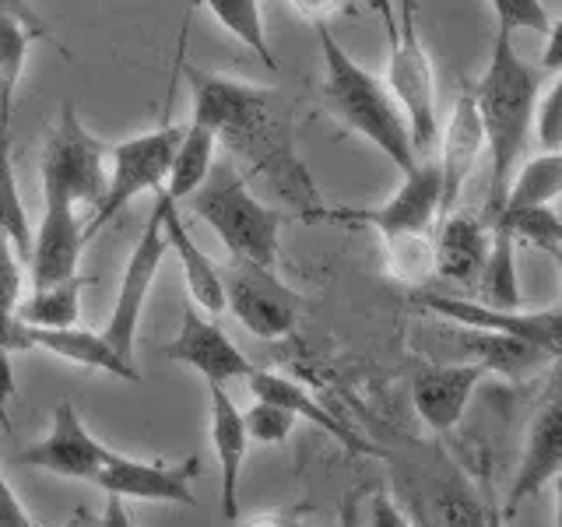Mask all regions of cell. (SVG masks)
Wrapping results in <instances>:
<instances>
[{
	"instance_id": "cell-1",
	"label": "cell",
	"mask_w": 562,
	"mask_h": 527,
	"mask_svg": "<svg viewBox=\"0 0 562 527\" xmlns=\"http://www.w3.org/2000/svg\"><path fill=\"white\" fill-rule=\"evenodd\" d=\"M193 81V113L190 123H201L218 137V145L233 152V158L250 162L257 176H263L289 201L313 208L321 204L310 169L299 162L292 148V120L278 110V96L271 88L246 85L225 75L187 67Z\"/></svg>"
},
{
	"instance_id": "cell-2",
	"label": "cell",
	"mask_w": 562,
	"mask_h": 527,
	"mask_svg": "<svg viewBox=\"0 0 562 527\" xmlns=\"http://www.w3.org/2000/svg\"><path fill=\"white\" fill-rule=\"evenodd\" d=\"M544 70L527 64L509 32H496L492 57L482 70L479 85H471L474 110H479L485 152H488V198H485V222L496 215L503 193L514 169L527 152L535 127V105L544 88Z\"/></svg>"
},
{
	"instance_id": "cell-3",
	"label": "cell",
	"mask_w": 562,
	"mask_h": 527,
	"mask_svg": "<svg viewBox=\"0 0 562 527\" xmlns=\"http://www.w3.org/2000/svg\"><path fill=\"white\" fill-rule=\"evenodd\" d=\"M316 35H321V49H324V96L334 116H341L351 131L362 134L373 148H380L401 172H408L418 158L412 152V137L408 127H404V116L394 96L386 92V85L373 70H366L334 40L330 25H321Z\"/></svg>"
},
{
	"instance_id": "cell-4",
	"label": "cell",
	"mask_w": 562,
	"mask_h": 527,
	"mask_svg": "<svg viewBox=\"0 0 562 527\" xmlns=\"http://www.w3.org/2000/svg\"><path fill=\"white\" fill-rule=\"evenodd\" d=\"M187 201L193 215L207 222L211 233L225 243L228 257L254 260L260 268H274L278 264L285 215L254 198V190L246 187L233 158H222V162L211 166L204 183Z\"/></svg>"
},
{
	"instance_id": "cell-5",
	"label": "cell",
	"mask_w": 562,
	"mask_h": 527,
	"mask_svg": "<svg viewBox=\"0 0 562 527\" xmlns=\"http://www.w3.org/2000/svg\"><path fill=\"white\" fill-rule=\"evenodd\" d=\"M299 222L310 225H345V228H376L383 243L397 236H432L439 222V166L436 158H422L404 172L394 198L376 208H351V204H313L299 211Z\"/></svg>"
},
{
	"instance_id": "cell-6",
	"label": "cell",
	"mask_w": 562,
	"mask_h": 527,
	"mask_svg": "<svg viewBox=\"0 0 562 527\" xmlns=\"http://www.w3.org/2000/svg\"><path fill=\"white\" fill-rule=\"evenodd\" d=\"M386 43H391V60H386L383 85L397 102L404 127H408L412 137V152L422 162V158H432L436 152L439 113H436V70L426 46L418 40L415 0H401L397 32Z\"/></svg>"
},
{
	"instance_id": "cell-7",
	"label": "cell",
	"mask_w": 562,
	"mask_h": 527,
	"mask_svg": "<svg viewBox=\"0 0 562 527\" xmlns=\"http://www.w3.org/2000/svg\"><path fill=\"white\" fill-rule=\"evenodd\" d=\"M180 137H183L180 123H162V127H155L148 134L110 145V152H105V193L92 208V215H88L85 239H92L102 225H110L140 193H158L166 187L172 152L180 145Z\"/></svg>"
},
{
	"instance_id": "cell-8",
	"label": "cell",
	"mask_w": 562,
	"mask_h": 527,
	"mask_svg": "<svg viewBox=\"0 0 562 527\" xmlns=\"http://www.w3.org/2000/svg\"><path fill=\"white\" fill-rule=\"evenodd\" d=\"M225 306L236 313V321L263 341H281L295 330L303 316L306 299L274 274V268H260L254 260L228 257L222 271Z\"/></svg>"
},
{
	"instance_id": "cell-9",
	"label": "cell",
	"mask_w": 562,
	"mask_h": 527,
	"mask_svg": "<svg viewBox=\"0 0 562 527\" xmlns=\"http://www.w3.org/2000/svg\"><path fill=\"white\" fill-rule=\"evenodd\" d=\"M105 152L110 145L85 131L75 102H64L43 152V193H60L78 208H95L105 193Z\"/></svg>"
},
{
	"instance_id": "cell-10",
	"label": "cell",
	"mask_w": 562,
	"mask_h": 527,
	"mask_svg": "<svg viewBox=\"0 0 562 527\" xmlns=\"http://www.w3.org/2000/svg\"><path fill=\"white\" fill-rule=\"evenodd\" d=\"M169 254V243L162 233V218H158V208H151V218L145 225V233L134 243V250L127 257V268H123V281H120V295L116 306L110 313V324H105L102 338L113 345L116 356H123L127 362H134V345H137V327H140V313H145L151 281L162 268V260Z\"/></svg>"
},
{
	"instance_id": "cell-11",
	"label": "cell",
	"mask_w": 562,
	"mask_h": 527,
	"mask_svg": "<svg viewBox=\"0 0 562 527\" xmlns=\"http://www.w3.org/2000/svg\"><path fill=\"white\" fill-rule=\"evenodd\" d=\"M201 474V457H183L176 464L162 461H134V457L110 453V461L95 474V485L105 496L120 500H145L169 506H198L193 479Z\"/></svg>"
},
{
	"instance_id": "cell-12",
	"label": "cell",
	"mask_w": 562,
	"mask_h": 527,
	"mask_svg": "<svg viewBox=\"0 0 562 527\" xmlns=\"http://www.w3.org/2000/svg\"><path fill=\"white\" fill-rule=\"evenodd\" d=\"M110 453H113L110 447L99 444V439L88 433V426L75 408V401L64 397L57 408H53L49 433L35 447L18 453V464L49 471V474H57V479L92 482L102 471V464L110 461Z\"/></svg>"
},
{
	"instance_id": "cell-13",
	"label": "cell",
	"mask_w": 562,
	"mask_h": 527,
	"mask_svg": "<svg viewBox=\"0 0 562 527\" xmlns=\"http://www.w3.org/2000/svg\"><path fill=\"white\" fill-rule=\"evenodd\" d=\"M422 310L443 316L447 324H461L488 334H506V338H520L527 345L544 348L549 356L559 359L562 341H559V310H499L488 303H474V299H457V295H422Z\"/></svg>"
},
{
	"instance_id": "cell-14",
	"label": "cell",
	"mask_w": 562,
	"mask_h": 527,
	"mask_svg": "<svg viewBox=\"0 0 562 527\" xmlns=\"http://www.w3.org/2000/svg\"><path fill=\"white\" fill-rule=\"evenodd\" d=\"M450 348L457 356L450 362H471L482 366L485 373H503V377H527L535 369L555 362V356H549L544 348L527 345L520 338H506V334H488L461 324H439L426 330V351L432 359H439Z\"/></svg>"
},
{
	"instance_id": "cell-15",
	"label": "cell",
	"mask_w": 562,
	"mask_h": 527,
	"mask_svg": "<svg viewBox=\"0 0 562 527\" xmlns=\"http://www.w3.org/2000/svg\"><path fill=\"white\" fill-rule=\"evenodd\" d=\"M158 356L198 369L204 380H215V383L246 380L254 373V362L246 359L233 345V338L193 303L183 306L180 330H176V338L158 351Z\"/></svg>"
},
{
	"instance_id": "cell-16",
	"label": "cell",
	"mask_w": 562,
	"mask_h": 527,
	"mask_svg": "<svg viewBox=\"0 0 562 527\" xmlns=\"http://www.w3.org/2000/svg\"><path fill=\"white\" fill-rule=\"evenodd\" d=\"M85 243L88 239L78 218V204L70 198H60V193H43V222L32 236V250L25 264L32 274V289L78 274Z\"/></svg>"
},
{
	"instance_id": "cell-17",
	"label": "cell",
	"mask_w": 562,
	"mask_h": 527,
	"mask_svg": "<svg viewBox=\"0 0 562 527\" xmlns=\"http://www.w3.org/2000/svg\"><path fill=\"white\" fill-rule=\"evenodd\" d=\"M559 471H562V408H559V394L552 386L544 404L535 412L531 433H527V444L520 453L514 485H509L506 506H499L503 520H514L524 503L538 500L544 485H552L559 479Z\"/></svg>"
},
{
	"instance_id": "cell-18",
	"label": "cell",
	"mask_w": 562,
	"mask_h": 527,
	"mask_svg": "<svg viewBox=\"0 0 562 527\" xmlns=\"http://www.w3.org/2000/svg\"><path fill=\"white\" fill-rule=\"evenodd\" d=\"M439 148V218H447L461 201V193L471 180V172L479 169V158L485 152L479 110H474L471 85L453 102V113L447 120V131L436 141Z\"/></svg>"
},
{
	"instance_id": "cell-19",
	"label": "cell",
	"mask_w": 562,
	"mask_h": 527,
	"mask_svg": "<svg viewBox=\"0 0 562 527\" xmlns=\"http://www.w3.org/2000/svg\"><path fill=\"white\" fill-rule=\"evenodd\" d=\"M485 380L482 366L471 362H429L412 380V404L432 433H450L464 418L474 386Z\"/></svg>"
},
{
	"instance_id": "cell-20",
	"label": "cell",
	"mask_w": 562,
	"mask_h": 527,
	"mask_svg": "<svg viewBox=\"0 0 562 527\" xmlns=\"http://www.w3.org/2000/svg\"><path fill=\"white\" fill-rule=\"evenodd\" d=\"M432 233V274L457 281V285H474L488 257L492 225L468 211H450L436 222Z\"/></svg>"
},
{
	"instance_id": "cell-21",
	"label": "cell",
	"mask_w": 562,
	"mask_h": 527,
	"mask_svg": "<svg viewBox=\"0 0 562 527\" xmlns=\"http://www.w3.org/2000/svg\"><path fill=\"white\" fill-rule=\"evenodd\" d=\"M35 40H49L29 0H0V141H8L11 110Z\"/></svg>"
},
{
	"instance_id": "cell-22",
	"label": "cell",
	"mask_w": 562,
	"mask_h": 527,
	"mask_svg": "<svg viewBox=\"0 0 562 527\" xmlns=\"http://www.w3.org/2000/svg\"><path fill=\"white\" fill-rule=\"evenodd\" d=\"M155 208H158V218H162V233H166V243H169V254H176V260H180V268H183V281H187L190 299L204 313L218 316L225 310L222 271L215 268V260L201 250L198 239L187 233V225L180 218V204H176L172 198H166V190L155 193Z\"/></svg>"
},
{
	"instance_id": "cell-23",
	"label": "cell",
	"mask_w": 562,
	"mask_h": 527,
	"mask_svg": "<svg viewBox=\"0 0 562 527\" xmlns=\"http://www.w3.org/2000/svg\"><path fill=\"white\" fill-rule=\"evenodd\" d=\"M211 397V447H215L218 468H222V517L228 524L239 520V474L246 450H250V436L243 426V412L236 401L225 394V383L207 380Z\"/></svg>"
},
{
	"instance_id": "cell-24",
	"label": "cell",
	"mask_w": 562,
	"mask_h": 527,
	"mask_svg": "<svg viewBox=\"0 0 562 527\" xmlns=\"http://www.w3.org/2000/svg\"><path fill=\"white\" fill-rule=\"evenodd\" d=\"M246 383H250V394H254V397H263V401L281 404V408L295 415V422H299V418L313 422L316 429H324L327 436L338 439V444H341L345 450H351V453H376L373 447L366 444L362 436H356V429H348L345 422H338V418H334V415L324 408V404H316V397L306 391L303 383H295V380L281 377V373H271V369H254V373L246 377Z\"/></svg>"
},
{
	"instance_id": "cell-25",
	"label": "cell",
	"mask_w": 562,
	"mask_h": 527,
	"mask_svg": "<svg viewBox=\"0 0 562 527\" xmlns=\"http://www.w3.org/2000/svg\"><path fill=\"white\" fill-rule=\"evenodd\" d=\"M29 338H32V348H43L49 356L57 359H67L75 366H85V369H99V373H113L127 383H137L140 373L137 366L127 362L123 356H116L113 345L102 338V334L88 330V327H53V330H43V327H29Z\"/></svg>"
},
{
	"instance_id": "cell-26",
	"label": "cell",
	"mask_w": 562,
	"mask_h": 527,
	"mask_svg": "<svg viewBox=\"0 0 562 527\" xmlns=\"http://www.w3.org/2000/svg\"><path fill=\"white\" fill-rule=\"evenodd\" d=\"M92 285V278L70 274L64 281H53V285H40L32 289V295H22L18 303V321L29 327H75L81 316V292Z\"/></svg>"
},
{
	"instance_id": "cell-27",
	"label": "cell",
	"mask_w": 562,
	"mask_h": 527,
	"mask_svg": "<svg viewBox=\"0 0 562 527\" xmlns=\"http://www.w3.org/2000/svg\"><path fill=\"white\" fill-rule=\"evenodd\" d=\"M215 152H218V137L211 134L201 123H187L180 145L172 152V166L166 176V198H172L176 204L187 201L193 190L204 183V176L215 166Z\"/></svg>"
},
{
	"instance_id": "cell-28",
	"label": "cell",
	"mask_w": 562,
	"mask_h": 527,
	"mask_svg": "<svg viewBox=\"0 0 562 527\" xmlns=\"http://www.w3.org/2000/svg\"><path fill=\"white\" fill-rule=\"evenodd\" d=\"M562 190V152H541L527 158L524 166L514 169L503 193L499 211H517V208H538L552 204ZM496 211V215H499Z\"/></svg>"
},
{
	"instance_id": "cell-29",
	"label": "cell",
	"mask_w": 562,
	"mask_h": 527,
	"mask_svg": "<svg viewBox=\"0 0 562 527\" xmlns=\"http://www.w3.org/2000/svg\"><path fill=\"white\" fill-rule=\"evenodd\" d=\"M492 225V222H488ZM474 285L482 289L479 303L499 306V310H517L520 306V281H517V243L509 239L503 225H492V243L488 257L482 264V274Z\"/></svg>"
},
{
	"instance_id": "cell-30",
	"label": "cell",
	"mask_w": 562,
	"mask_h": 527,
	"mask_svg": "<svg viewBox=\"0 0 562 527\" xmlns=\"http://www.w3.org/2000/svg\"><path fill=\"white\" fill-rule=\"evenodd\" d=\"M201 4L215 14V22L233 32L236 40L254 49V57L268 67V70H278V60L271 53V43H268V32H263V14H260V0H201Z\"/></svg>"
},
{
	"instance_id": "cell-31",
	"label": "cell",
	"mask_w": 562,
	"mask_h": 527,
	"mask_svg": "<svg viewBox=\"0 0 562 527\" xmlns=\"http://www.w3.org/2000/svg\"><path fill=\"white\" fill-rule=\"evenodd\" d=\"M488 222L503 225L517 246H538V250H544L552 260H562V225L552 204L499 211V215H492Z\"/></svg>"
},
{
	"instance_id": "cell-32",
	"label": "cell",
	"mask_w": 562,
	"mask_h": 527,
	"mask_svg": "<svg viewBox=\"0 0 562 527\" xmlns=\"http://www.w3.org/2000/svg\"><path fill=\"white\" fill-rule=\"evenodd\" d=\"M0 233H4V239L11 243L18 260L29 264V250H32L29 208L22 201V190H18V176L11 166L8 141H0Z\"/></svg>"
},
{
	"instance_id": "cell-33",
	"label": "cell",
	"mask_w": 562,
	"mask_h": 527,
	"mask_svg": "<svg viewBox=\"0 0 562 527\" xmlns=\"http://www.w3.org/2000/svg\"><path fill=\"white\" fill-rule=\"evenodd\" d=\"M429 527H485V506L474 500L464 482H447L432 496Z\"/></svg>"
},
{
	"instance_id": "cell-34",
	"label": "cell",
	"mask_w": 562,
	"mask_h": 527,
	"mask_svg": "<svg viewBox=\"0 0 562 527\" xmlns=\"http://www.w3.org/2000/svg\"><path fill=\"white\" fill-rule=\"evenodd\" d=\"M243 426H246V436L254 439V444H263V447H274V444H285L295 429V415L285 412L281 404L274 401H263V397H254V408L243 412Z\"/></svg>"
},
{
	"instance_id": "cell-35",
	"label": "cell",
	"mask_w": 562,
	"mask_h": 527,
	"mask_svg": "<svg viewBox=\"0 0 562 527\" xmlns=\"http://www.w3.org/2000/svg\"><path fill=\"white\" fill-rule=\"evenodd\" d=\"M492 14H496L499 22V32H535V35H544L555 18L549 14V8L541 4V0H488Z\"/></svg>"
},
{
	"instance_id": "cell-36",
	"label": "cell",
	"mask_w": 562,
	"mask_h": 527,
	"mask_svg": "<svg viewBox=\"0 0 562 527\" xmlns=\"http://www.w3.org/2000/svg\"><path fill=\"white\" fill-rule=\"evenodd\" d=\"M531 134H538V145L544 152L562 148V81H559V75H552L549 88L538 96Z\"/></svg>"
},
{
	"instance_id": "cell-37",
	"label": "cell",
	"mask_w": 562,
	"mask_h": 527,
	"mask_svg": "<svg viewBox=\"0 0 562 527\" xmlns=\"http://www.w3.org/2000/svg\"><path fill=\"white\" fill-rule=\"evenodd\" d=\"M0 527H35L29 509L22 506V500H18V492L4 479V471H0Z\"/></svg>"
},
{
	"instance_id": "cell-38",
	"label": "cell",
	"mask_w": 562,
	"mask_h": 527,
	"mask_svg": "<svg viewBox=\"0 0 562 527\" xmlns=\"http://www.w3.org/2000/svg\"><path fill=\"white\" fill-rule=\"evenodd\" d=\"M289 4L295 8L299 18H306V22L321 29V25H330L334 14H341L348 8V0H289Z\"/></svg>"
},
{
	"instance_id": "cell-39",
	"label": "cell",
	"mask_w": 562,
	"mask_h": 527,
	"mask_svg": "<svg viewBox=\"0 0 562 527\" xmlns=\"http://www.w3.org/2000/svg\"><path fill=\"white\" fill-rule=\"evenodd\" d=\"M369 527H412V520L404 517V509L394 500L376 496L369 506Z\"/></svg>"
},
{
	"instance_id": "cell-40",
	"label": "cell",
	"mask_w": 562,
	"mask_h": 527,
	"mask_svg": "<svg viewBox=\"0 0 562 527\" xmlns=\"http://www.w3.org/2000/svg\"><path fill=\"white\" fill-rule=\"evenodd\" d=\"M239 527H310L303 520V509H278V514H257L243 520Z\"/></svg>"
},
{
	"instance_id": "cell-41",
	"label": "cell",
	"mask_w": 562,
	"mask_h": 527,
	"mask_svg": "<svg viewBox=\"0 0 562 527\" xmlns=\"http://www.w3.org/2000/svg\"><path fill=\"white\" fill-rule=\"evenodd\" d=\"M99 527H137V524H134V517L127 514V506H123L120 496H105V509H102Z\"/></svg>"
},
{
	"instance_id": "cell-42",
	"label": "cell",
	"mask_w": 562,
	"mask_h": 527,
	"mask_svg": "<svg viewBox=\"0 0 562 527\" xmlns=\"http://www.w3.org/2000/svg\"><path fill=\"white\" fill-rule=\"evenodd\" d=\"M373 4V11L380 14V22H383V32H386V40L397 32V14H394V0H369Z\"/></svg>"
},
{
	"instance_id": "cell-43",
	"label": "cell",
	"mask_w": 562,
	"mask_h": 527,
	"mask_svg": "<svg viewBox=\"0 0 562 527\" xmlns=\"http://www.w3.org/2000/svg\"><path fill=\"white\" fill-rule=\"evenodd\" d=\"M64 527H99V524H95V517H92V514H88V509H85V506H78V509H75V514H70V517H67V524H64Z\"/></svg>"
},
{
	"instance_id": "cell-44",
	"label": "cell",
	"mask_w": 562,
	"mask_h": 527,
	"mask_svg": "<svg viewBox=\"0 0 562 527\" xmlns=\"http://www.w3.org/2000/svg\"><path fill=\"white\" fill-rule=\"evenodd\" d=\"M485 527H506L503 514H499V506H488L485 509Z\"/></svg>"
},
{
	"instance_id": "cell-45",
	"label": "cell",
	"mask_w": 562,
	"mask_h": 527,
	"mask_svg": "<svg viewBox=\"0 0 562 527\" xmlns=\"http://www.w3.org/2000/svg\"><path fill=\"white\" fill-rule=\"evenodd\" d=\"M412 527H422V524H412Z\"/></svg>"
}]
</instances>
